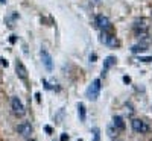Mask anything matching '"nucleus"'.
Returning a JSON list of instances; mask_svg holds the SVG:
<instances>
[{"label": "nucleus", "instance_id": "obj_5", "mask_svg": "<svg viewBox=\"0 0 152 141\" xmlns=\"http://www.w3.org/2000/svg\"><path fill=\"white\" fill-rule=\"evenodd\" d=\"M15 71H17V76L21 81L28 82V70H26V67L23 65V62L18 61V59L15 61Z\"/></svg>", "mask_w": 152, "mask_h": 141}, {"label": "nucleus", "instance_id": "obj_17", "mask_svg": "<svg viewBox=\"0 0 152 141\" xmlns=\"http://www.w3.org/2000/svg\"><path fill=\"white\" fill-rule=\"evenodd\" d=\"M108 134H110V137H111V138H114V135H116V134H114L113 126H108Z\"/></svg>", "mask_w": 152, "mask_h": 141}, {"label": "nucleus", "instance_id": "obj_7", "mask_svg": "<svg viewBox=\"0 0 152 141\" xmlns=\"http://www.w3.org/2000/svg\"><path fill=\"white\" fill-rule=\"evenodd\" d=\"M17 132H18L21 137H24V138H29L31 134H32V126H31V123H21V124H18V126H17Z\"/></svg>", "mask_w": 152, "mask_h": 141}, {"label": "nucleus", "instance_id": "obj_21", "mask_svg": "<svg viewBox=\"0 0 152 141\" xmlns=\"http://www.w3.org/2000/svg\"><path fill=\"white\" fill-rule=\"evenodd\" d=\"M46 132L50 134V132H52V127H50V126H46Z\"/></svg>", "mask_w": 152, "mask_h": 141}, {"label": "nucleus", "instance_id": "obj_23", "mask_svg": "<svg viewBox=\"0 0 152 141\" xmlns=\"http://www.w3.org/2000/svg\"><path fill=\"white\" fill-rule=\"evenodd\" d=\"M0 2H2V3H5V2H6V0H0Z\"/></svg>", "mask_w": 152, "mask_h": 141}, {"label": "nucleus", "instance_id": "obj_15", "mask_svg": "<svg viewBox=\"0 0 152 141\" xmlns=\"http://www.w3.org/2000/svg\"><path fill=\"white\" fill-rule=\"evenodd\" d=\"M108 38H110V35L105 32V31H102V33H100V43H104V44H107V41H108Z\"/></svg>", "mask_w": 152, "mask_h": 141}, {"label": "nucleus", "instance_id": "obj_11", "mask_svg": "<svg viewBox=\"0 0 152 141\" xmlns=\"http://www.w3.org/2000/svg\"><path fill=\"white\" fill-rule=\"evenodd\" d=\"M78 109H79V118H81V121L84 123L85 121V106H84V103H79L78 105Z\"/></svg>", "mask_w": 152, "mask_h": 141}, {"label": "nucleus", "instance_id": "obj_3", "mask_svg": "<svg viewBox=\"0 0 152 141\" xmlns=\"http://www.w3.org/2000/svg\"><path fill=\"white\" fill-rule=\"evenodd\" d=\"M149 29V24L145 18H140L134 23V31L138 33V36H146V32Z\"/></svg>", "mask_w": 152, "mask_h": 141}, {"label": "nucleus", "instance_id": "obj_24", "mask_svg": "<svg viewBox=\"0 0 152 141\" xmlns=\"http://www.w3.org/2000/svg\"><path fill=\"white\" fill-rule=\"evenodd\" d=\"M28 141H35V140H28Z\"/></svg>", "mask_w": 152, "mask_h": 141}, {"label": "nucleus", "instance_id": "obj_16", "mask_svg": "<svg viewBox=\"0 0 152 141\" xmlns=\"http://www.w3.org/2000/svg\"><path fill=\"white\" fill-rule=\"evenodd\" d=\"M93 132H94V141H99V129H97V127H94Z\"/></svg>", "mask_w": 152, "mask_h": 141}, {"label": "nucleus", "instance_id": "obj_2", "mask_svg": "<svg viewBox=\"0 0 152 141\" xmlns=\"http://www.w3.org/2000/svg\"><path fill=\"white\" fill-rule=\"evenodd\" d=\"M11 109H12V112H14V115H17V117H23L24 112H26L24 105L21 103V100L18 97H12L11 99Z\"/></svg>", "mask_w": 152, "mask_h": 141}, {"label": "nucleus", "instance_id": "obj_6", "mask_svg": "<svg viewBox=\"0 0 152 141\" xmlns=\"http://www.w3.org/2000/svg\"><path fill=\"white\" fill-rule=\"evenodd\" d=\"M41 61H43V64H44V67H46V70L47 71H52V68H53V62H52V56L49 55V52L47 50H41Z\"/></svg>", "mask_w": 152, "mask_h": 141}, {"label": "nucleus", "instance_id": "obj_25", "mask_svg": "<svg viewBox=\"0 0 152 141\" xmlns=\"http://www.w3.org/2000/svg\"><path fill=\"white\" fill-rule=\"evenodd\" d=\"M94 2H100V0H94Z\"/></svg>", "mask_w": 152, "mask_h": 141}, {"label": "nucleus", "instance_id": "obj_20", "mask_svg": "<svg viewBox=\"0 0 152 141\" xmlns=\"http://www.w3.org/2000/svg\"><path fill=\"white\" fill-rule=\"evenodd\" d=\"M123 82H125V84H129V82H131V79L128 78V76H125V78H123Z\"/></svg>", "mask_w": 152, "mask_h": 141}, {"label": "nucleus", "instance_id": "obj_9", "mask_svg": "<svg viewBox=\"0 0 152 141\" xmlns=\"http://www.w3.org/2000/svg\"><path fill=\"white\" fill-rule=\"evenodd\" d=\"M114 64H116V58H114V56H108L105 61H104V68H102V74H105L113 65H114Z\"/></svg>", "mask_w": 152, "mask_h": 141}, {"label": "nucleus", "instance_id": "obj_1", "mask_svg": "<svg viewBox=\"0 0 152 141\" xmlns=\"http://www.w3.org/2000/svg\"><path fill=\"white\" fill-rule=\"evenodd\" d=\"M99 94H100V79H94L91 82V85L87 88V99L94 102V100H97Z\"/></svg>", "mask_w": 152, "mask_h": 141}, {"label": "nucleus", "instance_id": "obj_13", "mask_svg": "<svg viewBox=\"0 0 152 141\" xmlns=\"http://www.w3.org/2000/svg\"><path fill=\"white\" fill-rule=\"evenodd\" d=\"M107 44H108V46H111V47H116V46H119V41H117V38H116V36H111V35H110Z\"/></svg>", "mask_w": 152, "mask_h": 141}, {"label": "nucleus", "instance_id": "obj_18", "mask_svg": "<svg viewBox=\"0 0 152 141\" xmlns=\"http://www.w3.org/2000/svg\"><path fill=\"white\" fill-rule=\"evenodd\" d=\"M67 140H69V135H66V134L61 135V141H67Z\"/></svg>", "mask_w": 152, "mask_h": 141}, {"label": "nucleus", "instance_id": "obj_4", "mask_svg": "<svg viewBox=\"0 0 152 141\" xmlns=\"http://www.w3.org/2000/svg\"><path fill=\"white\" fill-rule=\"evenodd\" d=\"M131 126H132V131L137 132V134H145V132L149 131V126L140 118H134L131 121Z\"/></svg>", "mask_w": 152, "mask_h": 141}, {"label": "nucleus", "instance_id": "obj_12", "mask_svg": "<svg viewBox=\"0 0 152 141\" xmlns=\"http://www.w3.org/2000/svg\"><path fill=\"white\" fill-rule=\"evenodd\" d=\"M132 53H138V52H145L146 50V44H135V46H132Z\"/></svg>", "mask_w": 152, "mask_h": 141}, {"label": "nucleus", "instance_id": "obj_14", "mask_svg": "<svg viewBox=\"0 0 152 141\" xmlns=\"http://www.w3.org/2000/svg\"><path fill=\"white\" fill-rule=\"evenodd\" d=\"M15 18H17V14H11V17L6 18V23H8V26H9V28L14 26V20H15Z\"/></svg>", "mask_w": 152, "mask_h": 141}, {"label": "nucleus", "instance_id": "obj_10", "mask_svg": "<svg viewBox=\"0 0 152 141\" xmlns=\"http://www.w3.org/2000/svg\"><path fill=\"white\" fill-rule=\"evenodd\" d=\"M113 124H114V127L116 129H119V131H125V121H123V118L120 117V115H116V117L113 118Z\"/></svg>", "mask_w": 152, "mask_h": 141}, {"label": "nucleus", "instance_id": "obj_22", "mask_svg": "<svg viewBox=\"0 0 152 141\" xmlns=\"http://www.w3.org/2000/svg\"><path fill=\"white\" fill-rule=\"evenodd\" d=\"M0 61H2V64H3L5 67H8V61H6V59H0Z\"/></svg>", "mask_w": 152, "mask_h": 141}, {"label": "nucleus", "instance_id": "obj_8", "mask_svg": "<svg viewBox=\"0 0 152 141\" xmlns=\"http://www.w3.org/2000/svg\"><path fill=\"white\" fill-rule=\"evenodd\" d=\"M96 26H97L99 29H102V31L108 29V28L111 26L110 18L105 17V15H97V17H96Z\"/></svg>", "mask_w": 152, "mask_h": 141}, {"label": "nucleus", "instance_id": "obj_26", "mask_svg": "<svg viewBox=\"0 0 152 141\" xmlns=\"http://www.w3.org/2000/svg\"><path fill=\"white\" fill-rule=\"evenodd\" d=\"M78 141H82V140H78Z\"/></svg>", "mask_w": 152, "mask_h": 141}, {"label": "nucleus", "instance_id": "obj_19", "mask_svg": "<svg viewBox=\"0 0 152 141\" xmlns=\"http://www.w3.org/2000/svg\"><path fill=\"white\" fill-rule=\"evenodd\" d=\"M140 61H143V62H151L152 58H140Z\"/></svg>", "mask_w": 152, "mask_h": 141}]
</instances>
